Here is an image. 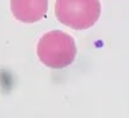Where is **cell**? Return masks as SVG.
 <instances>
[{
  "label": "cell",
  "mask_w": 129,
  "mask_h": 118,
  "mask_svg": "<svg viewBox=\"0 0 129 118\" xmlns=\"http://www.w3.org/2000/svg\"><path fill=\"white\" fill-rule=\"evenodd\" d=\"M10 9L17 21L35 23L46 16L48 0H10Z\"/></svg>",
  "instance_id": "3"
},
{
  "label": "cell",
  "mask_w": 129,
  "mask_h": 118,
  "mask_svg": "<svg viewBox=\"0 0 129 118\" xmlns=\"http://www.w3.org/2000/svg\"><path fill=\"white\" fill-rule=\"evenodd\" d=\"M55 16L60 23L73 30L92 27L101 15L99 0H57Z\"/></svg>",
  "instance_id": "2"
},
{
  "label": "cell",
  "mask_w": 129,
  "mask_h": 118,
  "mask_svg": "<svg viewBox=\"0 0 129 118\" xmlns=\"http://www.w3.org/2000/svg\"><path fill=\"white\" fill-rule=\"evenodd\" d=\"M37 55L48 68H65L70 65L76 57L75 41L70 35L63 31L47 32L38 41Z\"/></svg>",
  "instance_id": "1"
}]
</instances>
